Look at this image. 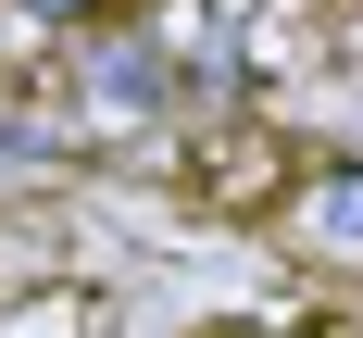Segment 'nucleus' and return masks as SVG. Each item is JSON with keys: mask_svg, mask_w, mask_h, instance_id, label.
<instances>
[{"mask_svg": "<svg viewBox=\"0 0 363 338\" xmlns=\"http://www.w3.org/2000/svg\"><path fill=\"white\" fill-rule=\"evenodd\" d=\"M301 150L276 125H201L188 138V201H225V213H289Z\"/></svg>", "mask_w": 363, "mask_h": 338, "instance_id": "f257e3e1", "label": "nucleus"}, {"mask_svg": "<svg viewBox=\"0 0 363 338\" xmlns=\"http://www.w3.org/2000/svg\"><path fill=\"white\" fill-rule=\"evenodd\" d=\"M289 225H301V251L313 263H338V276H363V163H301V188H289Z\"/></svg>", "mask_w": 363, "mask_h": 338, "instance_id": "f03ea898", "label": "nucleus"}, {"mask_svg": "<svg viewBox=\"0 0 363 338\" xmlns=\"http://www.w3.org/2000/svg\"><path fill=\"white\" fill-rule=\"evenodd\" d=\"M13 13H26V26H63V38H88V26H113L125 0H13Z\"/></svg>", "mask_w": 363, "mask_h": 338, "instance_id": "7ed1b4c3", "label": "nucleus"}]
</instances>
